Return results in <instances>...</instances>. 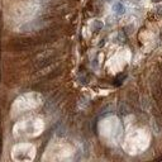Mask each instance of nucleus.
<instances>
[{"label": "nucleus", "mask_w": 162, "mask_h": 162, "mask_svg": "<svg viewBox=\"0 0 162 162\" xmlns=\"http://www.w3.org/2000/svg\"><path fill=\"white\" fill-rule=\"evenodd\" d=\"M36 44L34 39L31 38H21V39H13L12 43H9V47L14 51H25V49L32 48Z\"/></svg>", "instance_id": "obj_1"}, {"label": "nucleus", "mask_w": 162, "mask_h": 162, "mask_svg": "<svg viewBox=\"0 0 162 162\" xmlns=\"http://www.w3.org/2000/svg\"><path fill=\"white\" fill-rule=\"evenodd\" d=\"M53 59H55V55H51V53L42 55L41 57L36 61L34 66H36V68H37V70H39V68H43V67H46V66H48L52 61H53Z\"/></svg>", "instance_id": "obj_2"}, {"label": "nucleus", "mask_w": 162, "mask_h": 162, "mask_svg": "<svg viewBox=\"0 0 162 162\" xmlns=\"http://www.w3.org/2000/svg\"><path fill=\"white\" fill-rule=\"evenodd\" d=\"M114 10H115V13H118V14H123L124 13V5L122 4V3H118V4H115L114 5Z\"/></svg>", "instance_id": "obj_3"}, {"label": "nucleus", "mask_w": 162, "mask_h": 162, "mask_svg": "<svg viewBox=\"0 0 162 162\" xmlns=\"http://www.w3.org/2000/svg\"><path fill=\"white\" fill-rule=\"evenodd\" d=\"M153 1H154V3H157V1H161V0H153Z\"/></svg>", "instance_id": "obj_4"}]
</instances>
